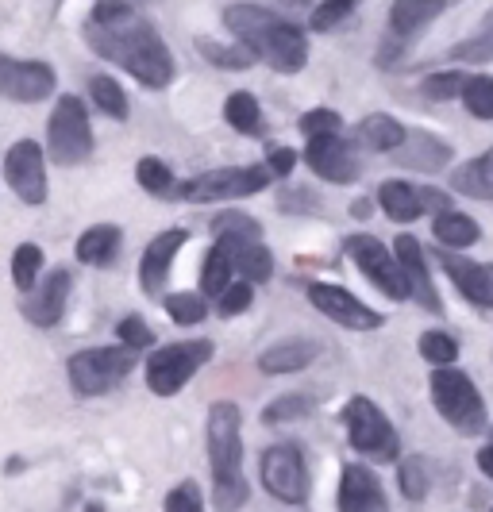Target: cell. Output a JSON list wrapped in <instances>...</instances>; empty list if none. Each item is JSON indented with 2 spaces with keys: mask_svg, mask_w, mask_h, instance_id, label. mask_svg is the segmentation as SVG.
I'll return each instance as SVG.
<instances>
[{
  "mask_svg": "<svg viewBox=\"0 0 493 512\" xmlns=\"http://www.w3.org/2000/svg\"><path fill=\"white\" fill-rule=\"evenodd\" d=\"M451 62H463V66H482V62H493V12L482 16V24L478 31L463 39V43H455L451 51H447Z\"/></svg>",
  "mask_w": 493,
  "mask_h": 512,
  "instance_id": "obj_30",
  "label": "cell"
},
{
  "mask_svg": "<svg viewBox=\"0 0 493 512\" xmlns=\"http://www.w3.org/2000/svg\"><path fill=\"white\" fill-rule=\"evenodd\" d=\"M47 143H51V158L58 166H78L93 154V124L78 97H62L54 104Z\"/></svg>",
  "mask_w": 493,
  "mask_h": 512,
  "instance_id": "obj_9",
  "label": "cell"
},
{
  "mask_svg": "<svg viewBox=\"0 0 493 512\" xmlns=\"http://www.w3.org/2000/svg\"><path fill=\"white\" fill-rule=\"evenodd\" d=\"M420 355L432 366H451V362L459 359V343L447 332H424L420 335Z\"/></svg>",
  "mask_w": 493,
  "mask_h": 512,
  "instance_id": "obj_41",
  "label": "cell"
},
{
  "mask_svg": "<svg viewBox=\"0 0 493 512\" xmlns=\"http://www.w3.org/2000/svg\"><path fill=\"white\" fill-rule=\"evenodd\" d=\"M401 162L416 166V170H440L451 162V147L436 135H428V131H409V139L401 147Z\"/></svg>",
  "mask_w": 493,
  "mask_h": 512,
  "instance_id": "obj_26",
  "label": "cell"
},
{
  "mask_svg": "<svg viewBox=\"0 0 493 512\" xmlns=\"http://www.w3.org/2000/svg\"><path fill=\"white\" fill-rule=\"evenodd\" d=\"M470 77H463L459 70H443V74H432L424 81V97L428 101H451V97H463Z\"/></svg>",
  "mask_w": 493,
  "mask_h": 512,
  "instance_id": "obj_43",
  "label": "cell"
},
{
  "mask_svg": "<svg viewBox=\"0 0 493 512\" xmlns=\"http://www.w3.org/2000/svg\"><path fill=\"white\" fill-rule=\"evenodd\" d=\"M270 166H224V170H208L178 185V201L193 205H216V201H239V197H255L270 185Z\"/></svg>",
  "mask_w": 493,
  "mask_h": 512,
  "instance_id": "obj_5",
  "label": "cell"
},
{
  "mask_svg": "<svg viewBox=\"0 0 493 512\" xmlns=\"http://www.w3.org/2000/svg\"><path fill=\"white\" fill-rule=\"evenodd\" d=\"M197 51L205 54L212 66H220V70H247L255 62V51H247L243 43L239 47H224V43H212V39H197Z\"/></svg>",
  "mask_w": 493,
  "mask_h": 512,
  "instance_id": "obj_36",
  "label": "cell"
},
{
  "mask_svg": "<svg viewBox=\"0 0 493 512\" xmlns=\"http://www.w3.org/2000/svg\"><path fill=\"white\" fill-rule=\"evenodd\" d=\"M432 401L440 416L459 432V436H478L486 432V401L478 393V385L470 382L463 370L455 366H436L432 370Z\"/></svg>",
  "mask_w": 493,
  "mask_h": 512,
  "instance_id": "obj_4",
  "label": "cell"
},
{
  "mask_svg": "<svg viewBox=\"0 0 493 512\" xmlns=\"http://www.w3.org/2000/svg\"><path fill=\"white\" fill-rule=\"evenodd\" d=\"M185 243H189V235L182 228H170L155 235L151 239V247L143 251V262H139V282H143V293H162V285L170 278V266H174V258L182 251Z\"/></svg>",
  "mask_w": 493,
  "mask_h": 512,
  "instance_id": "obj_16",
  "label": "cell"
},
{
  "mask_svg": "<svg viewBox=\"0 0 493 512\" xmlns=\"http://www.w3.org/2000/svg\"><path fill=\"white\" fill-rule=\"evenodd\" d=\"M343 424H347L351 447H355L359 455H366V459L393 462L401 455V443H397L393 424L370 397H351L347 409H343Z\"/></svg>",
  "mask_w": 493,
  "mask_h": 512,
  "instance_id": "obj_6",
  "label": "cell"
},
{
  "mask_svg": "<svg viewBox=\"0 0 493 512\" xmlns=\"http://www.w3.org/2000/svg\"><path fill=\"white\" fill-rule=\"evenodd\" d=\"M393 255H397L401 270H405V278H409V285H413V297L420 301V308H428V312H443L440 293H436L432 274H428V266H424L420 239H413V235H397V239H393Z\"/></svg>",
  "mask_w": 493,
  "mask_h": 512,
  "instance_id": "obj_19",
  "label": "cell"
},
{
  "mask_svg": "<svg viewBox=\"0 0 493 512\" xmlns=\"http://www.w3.org/2000/svg\"><path fill=\"white\" fill-rule=\"evenodd\" d=\"M135 178H139V185H143L147 193H155V197H178V185H174L170 166L158 162V158H139Z\"/></svg>",
  "mask_w": 493,
  "mask_h": 512,
  "instance_id": "obj_34",
  "label": "cell"
},
{
  "mask_svg": "<svg viewBox=\"0 0 493 512\" xmlns=\"http://www.w3.org/2000/svg\"><path fill=\"white\" fill-rule=\"evenodd\" d=\"M166 512H205V505H201V489L193 486V482L174 486L170 493H166Z\"/></svg>",
  "mask_w": 493,
  "mask_h": 512,
  "instance_id": "obj_48",
  "label": "cell"
},
{
  "mask_svg": "<svg viewBox=\"0 0 493 512\" xmlns=\"http://www.w3.org/2000/svg\"><path fill=\"white\" fill-rule=\"evenodd\" d=\"M305 162L316 178L336 181V185H351L359 178L363 162H359V151L343 139V135H324V139H309V151H305Z\"/></svg>",
  "mask_w": 493,
  "mask_h": 512,
  "instance_id": "obj_14",
  "label": "cell"
},
{
  "mask_svg": "<svg viewBox=\"0 0 493 512\" xmlns=\"http://www.w3.org/2000/svg\"><path fill=\"white\" fill-rule=\"evenodd\" d=\"M251 297H255L251 282H232L228 285V293L216 301V308H220V316H239V312L251 308Z\"/></svg>",
  "mask_w": 493,
  "mask_h": 512,
  "instance_id": "obj_47",
  "label": "cell"
},
{
  "mask_svg": "<svg viewBox=\"0 0 493 512\" xmlns=\"http://www.w3.org/2000/svg\"><path fill=\"white\" fill-rule=\"evenodd\" d=\"M4 181L27 205H43L47 201V162H43V147L35 139H20V143L8 147V154H4Z\"/></svg>",
  "mask_w": 493,
  "mask_h": 512,
  "instance_id": "obj_12",
  "label": "cell"
},
{
  "mask_svg": "<svg viewBox=\"0 0 493 512\" xmlns=\"http://www.w3.org/2000/svg\"><path fill=\"white\" fill-rule=\"evenodd\" d=\"M224 27L232 31L235 39L255 51L270 70L278 74H297L309 62V39L297 24L282 20L278 12L259 8V4H228L224 8Z\"/></svg>",
  "mask_w": 493,
  "mask_h": 512,
  "instance_id": "obj_2",
  "label": "cell"
},
{
  "mask_svg": "<svg viewBox=\"0 0 493 512\" xmlns=\"http://www.w3.org/2000/svg\"><path fill=\"white\" fill-rule=\"evenodd\" d=\"M343 120H339L332 108H312L301 116V135L305 139H324V135H339Z\"/></svg>",
  "mask_w": 493,
  "mask_h": 512,
  "instance_id": "obj_45",
  "label": "cell"
},
{
  "mask_svg": "<svg viewBox=\"0 0 493 512\" xmlns=\"http://www.w3.org/2000/svg\"><path fill=\"white\" fill-rule=\"evenodd\" d=\"M166 312L174 324H201L208 316V305L201 293H170L166 297Z\"/></svg>",
  "mask_w": 493,
  "mask_h": 512,
  "instance_id": "obj_39",
  "label": "cell"
},
{
  "mask_svg": "<svg viewBox=\"0 0 493 512\" xmlns=\"http://www.w3.org/2000/svg\"><path fill=\"white\" fill-rule=\"evenodd\" d=\"M432 231H436V239H440L443 247H451V251H467V247H474L482 239V228L470 220L467 212H455V208L440 212Z\"/></svg>",
  "mask_w": 493,
  "mask_h": 512,
  "instance_id": "obj_28",
  "label": "cell"
},
{
  "mask_svg": "<svg viewBox=\"0 0 493 512\" xmlns=\"http://www.w3.org/2000/svg\"><path fill=\"white\" fill-rule=\"evenodd\" d=\"M262 486L270 489V497L286 501V505H305L309 501V466L301 459V451L293 443H278L262 455Z\"/></svg>",
  "mask_w": 493,
  "mask_h": 512,
  "instance_id": "obj_11",
  "label": "cell"
},
{
  "mask_svg": "<svg viewBox=\"0 0 493 512\" xmlns=\"http://www.w3.org/2000/svg\"><path fill=\"white\" fill-rule=\"evenodd\" d=\"M135 12H131L128 0H97V8H93V16H89V24H124L131 20Z\"/></svg>",
  "mask_w": 493,
  "mask_h": 512,
  "instance_id": "obj_49",
  "label": "cell"
},
{
  "mask_svg": "<svg viewBox=\"0 0 493 512\" xmlns=\"http://www.w3.org/2000/svg\"><path fill=\"white\" fill-rule=\"evenodd\" d=\"M39 270H43V247H39V243L16 247V255H12V282H16L20 293H31V289H35Z\"/></svg>",
  "mask_w": 493,
  "mask_h": 512,
  "instance_id": "obj_33",
  "label": "cell"
},
{
  "mask_svg": "<svg viewBox=\"0 0 493 512\" xmlns=\"http://www.w3.org/2000/svg\"><path fill=\"white\" fill-rule=\"evenodd\" d=\"M378 205L382 212L397 220V224H413L416 216L424 212V197H420V189L413 185H405V181H386L382 189H378Z\"/></svg>",
  "mask_w": 493,
  "mask_h": 512,
  "instance_id": "obj_27",
  "label": "cell"
},
{
  "mask_svg": "<svg viewBox=\"0 0 493 512\" xmlns=\"http://www.w3.org/2000/svg\"><path fill=\"white\" fill-rule=\"evenodd\" d=\"M293 162H297V154L289 151V147H266V166H270V174H278V178H289Z\"/></svg>",
  "mask_w": 493,
  "mask_h": 512,
  "instance_id": "obj_50",
  "label": "cell"
},
{
  "mask_svg": "<svg viewBox=\"0 0 493 512\" xmlns=\"http://www.w3.org/2000/svg\"><path fill=\"white\" fill-rule=\"evenodd\" d=\"M212 359V343L208 339H189V343H170L158 347L147 359V385L155 397H174L205 362Z\"/></svg>",
  "mask_w": 493,
  "mask_h": 512,
  "instance_id": "obj_8",
  "label": "cell"
},
{
  "mask_svg": "<svg viewBox=\"0 0 493 512\" xmlns=\"http://www.w3.org/2000/svg\"><path fill=\"white\" fill-rule=\"evenodd\" d=\"M0 85L4 97L20 104L47 101L54 93V70L47 62H20V58H0Z\"/></svg>",
  "mask_w": 493,
  "mask_h": 512,
  "instance_id": "obj_15",
  "label": "cell"
},
{
  "mask_svg": "<svg viewBox=\"0 0 493 512\" xmlns=\"http://www.w3.org/2000/svg\"><path fill=\"white\" fill-rule=\"evenodd\" d=\"M232 274H235L232 255H228V251L216 243V247L205 255V270H201V293L220 301V297L228 293V285H232Z\"/></svg>",
  "mask_w": 493,
  "mask_h": 512,
  "instance_id": "obj_31",
  "label": "cell"
},
{
  "mask_svg": "<svg viewBox=\"0 0 493 512\" xmlns=\"http://www.w3.org/2000/svg\"><path fill=\"white\" fill-rule=\"evenodd\" d=\"M397 486H401V493L409 501H420L428 493V462H424V455L401 459V466H397Z\"/></svg>",
  "mask_w": 493,
  "mask_h": 512,
  "instance_id": "obj_37",
  "label": "cell"
},
{
  "mask_svg": "<svg viewBox=\"0 0 493 512\" xmlns=\"http://www.w3.org/2000/svg\"><path fill=\"white\" fill-rule=\"evenodd\" d=\"M343 255L351 258L359 270H363L370 282L378 285L390 301H405V297H413V285L405 278V270H401V262L393 251H386V243H378L374 235H351L347 243H343Z\"/></svg>",
  "mask_w": 493,
  "mask_h": 512,
  "instance_id": "obj_10",
  "label": "cell"
},
{
  "mask_svg": "<svg viewBox=\"0 0 493 512\" xmlns=\"http://www.w3.org/2000/svg\"><path fill=\"white\" fill-rule=\"evenodd\" d=\"M89 93H93V104L108 112L112 120H128V97H124V89H120V81H112V77H93L89 81Z\"/></svg>",
  "mask_w": 493,
  "mask_h": 512,
  "instance_id": "obj_35",
  "label": "cell"
},
{
  "mask_svg": "<svg viewBox=\"0 0 493 512\" xmlns=\"http://www.w3.org/2000/svg\"><path fill=\"white\" fill-rule=\"evenodd\" d=\"M440 262L470 305L493 308V262H470V258L455 255H440Z\"/></svg>",
  "mask_w": 493,
  "mask_h": 512,
  "instance_id": "obj_20",
  "label": "cell"
},
{
  "mask_svg": "<svg viewBox=\"0 0 493 512\" xmlns=\"http://www.w3.org/2000/svg\"><path fill=\"white\" fill-rule=\"evenodd\" d=\"M309 412H312V401L305 393H286V397H278L274 405L262 409V420H266V424H286V420H301V416H309Z\"/></svg>",
  "mask_w": 493,
  "mask_h": 512,
  "instance_id": "obj_40",
  "label": "cell"
},
{
  "mask_svg": "<svg viewBox=\"0 0 493 512\" xmlns=\"http://www.w3.org/2000/svg\"><path fill=\"white\" fill-rule=\"evenodd\" d=\"M212 235H216V239H224V235L259 239L262 228H259V220H251V216H243V212H224V216H216V220H212Z\"/></svg>",
  "mask_w": 493,
  "mask_h": 512,
  "instance_id": "obj_44",
  "label": "cell"
},
{
  "mask_svg": "<svg viewBox=\"0 0 493 512\" xmlns=\"http://www.w3.org/2000/svg\"><path fill=\"white\" fill-rule=\"evenodd\" d=\"M339 512H390V501H386V489L382 482L359 466L351 462L343 470V482H339Z\"/></svg>",
  "mask_w": 493,
  "mask_h": 512,
  "instance_id": "obj_17",
  "label": "cell"
},
{
  "mask_svg": "<svg viewBox=\"0 0 493 512\" xmlns=\"http://www.w3.org/2000/svg\"><path fill=\"white\" fill-rule=\"evenodd\" d=\"M312 359H316V343H309V339H282V343L266 347L259 355V370L262 374H297Z\"/></svg>",
  "mask_w": 493,
  "mask_h": 512,
  "instance_id": "obj_22",
  "label": "cell"
},
{
  "mask_svg": "<svg viewBox=\"0 0 493 512\" xmlns=\"http://www.w3.org/2000/svg\"><path fill=\"white\" fill-rule=\"evenodd\" d=\"M131 366V347H89V351H78L70 359V385L81 397H101L108 389H116L120 382H128Z\"/></svg>",
  "mask_w": 493,
  "mask_h": 512,
  "instance_id": "obj_7",
  "label": "cell"
},
{
  "mask_svg": "<svg viewBox=\"0 0 493 512\" xmlns=\"http://www.w3.org/2000/svg\"><path fill=\"white\" fill-rule=\"evenodd\" d=\"M451 189L463 193V197H474V201H493V147L486 154L463 162L451 174Z\"/></svg>",
  "mask_w": 493,
  "mask_h": 512,
  "instance_id": "obj_24",
  "label": "cell"
},
{
  "mask_svg": "<svg viewBox=\"0 0 493 512\" xmlns=\"http://www.w3.org/2000/svg\"><path fill=\"white\" fill-rule=\"evenodd\" d=\"M85 39H89V47L101 54V58L124 66L147 89H166L174 81V54H170V47L162 43V35L143 16H131L124 24H108V27L89 24Z\"/></svg>",
  "mask_w": 493,
  "mask_h": 512,
  "instance_id": "obj_1",
  "label": "cell"
},
{
  "mask_svg": "<svg viewBox=\"0 0 493 512\" xmlns=\"http://www.w3.org/2000/svg\"><path fill=\"white\" fill-rule=\"evenodd\" d=\"M116 335H120V343L131 347V351H143V347H151V343H155V335H151V328H147V320H143V316H124V320H120V328H116Z\"/></svg>",
  "mask_w": 493,
  "mask_h": 512,
  "instance_id": "obj_46",
  "label": "cell"
},
{
  "mask_svg": "<svg viewBox=\"0 0 493 512\" xmlns=\"http://www.w3.org/2000/svg\"><path fill=\"white\" fill-rule=\"evenodd\" d=\"M359 139H363L370 151H397V147H405V139H409V131L401 128L393 116L386 112H374V116H366L363 124H359Z\"/></svg>",
  "mask_w": 493,
  "mask_h": 512,
  "instance_id": "obj_29",
  "label": "cell"
},
{
  "mask_svg": "<svg viewBox=\"0 0 493 512\" xmlns=\"http://www.w3.org/2000/svg\"><path fill=\"white\" fill-rule=\"evenodd\" d=\"M355 4H359V0H324V4L312 8L309 27L312 31H332V27H339L355 12Z\"/></svg>",
  "mask_w": 493,
  "mask_h": 512,
  "instance_id": "obj_42",
  "label": "cell"
},
{
  "mask_svg": "<svg viewBox=\"0 0 493 512\" xmlns=\"http://www.w3.org/2000/svg\"><path fill=\"white\" fill-rule=\"evenodd\" d=\"M228 255H232V266L235 274H243V282L259 285V282H270V274H274V255L262 247L259 239H239V235H224V239H216Z\"/></svg>",
  "mask_w": 493,
  "mask_h": 512,
  "instance_id": "obj_21",
  "label": "cell"
},
{
  "mask_svg": "<svg viewBox=\"0 0 493 512\" xmlns=\"http://www.w3.org/2000/svg\"><path fill=\"white\" fill-rule=\"evenodd\" d=\"M208 459H212V497L216 509L235 512L247 505V474H243V439H239V409L232 401H216L208 409Z\"/></svg>",
  "mask_w": 493,
  "mask_h": 512,
  "instance_id": "obj_3",
  "label": "cell"
},
{
  "mask_svg": "<svg viewBox=\"0 0 493 512\" xmlns=\"http://www.w3.org/2000/svg\"><path fill=\"white\" fill-rule=\"evenodd\" d=\"M463 104H467L470 116L478 120H493V77L486 74H474L463 89Z\"/></svg>",
  "mask_w": 493,
  "mask_h": 512,
  "instance_id": "obj_38",
  "label": "cell"
},
{
  "mask_svg": "<svg viewBox=\"0 0 493 512\" xmlns=\"http://www.w3.org/2000/svg\"><path fill=\"white\" fill-rule=\"evenodd\" d=\"M224 120L239 135H262V108L251 93H232L228 104H224Z\"/></svg>",
  "mask_w": 493,
  "mask_h": 512,
  "instance_id": "obj_32",
  "label": "cell"
},
{
  "mask_svg": "<svg viewBox=\"0 0 493 512\" xmlns=\"http://www.w3.org/2000/svg\"><path fill=\"white\" fill-rule=\"evenodd\" d=\"M70 270H54L51 278L43 285H35L31 293H27L24 301V316L31 324H39V328H54L58 320H62V312H66V297H70Z\"/></svg>",
  "mask_w": 493,
  "mask_h": 512,
  "instance_id": "obj_18",
  "label": "cell"
},
{
  "mask_svg": "<svg viewBox=\"0 0 493 512\" xmlns=\"http://www.w3.org/2000/svg\"><path fill=\"white\" fill-rule=\"evenodd\" d=\"M447 8V0H393L390 31L397 39H413L420 27H428Z\"/></svg>",
  "mask_w": 493,
  "mask_h": 512,
  "instance_id": "obj_23",
  "label": "cell"
},
{
  "mask_svg": "<svg viewBox=\"0 0 493 512\" xmlns=\"http://www.w3.org/2000/svg\"><path fill=\"white\" fill-rule=\"evenodd\" d=\"M120 243H124V231L116 224H93L78 239V262L85 266H108L112 258L120 255Z\"/></svg>",
  "mask_w": 493,
  "mask_h": 512,
  "instance_id": "obj_25",
  "label": "cell"
},
{
  "mask_svg": "<svg viewBox=\"0 0 493 512\" xmlns=\"http://www.w3.org/2000/svg\"><path fill=\"white\" fill-rule=\"evenodd\" d=\"M478 466H482L486 478H493V443H486V447L478 451Z\"/></svg>",
  "mask_w": 493,
  "mask_h": 512,
  "instance_id": "obj_51",
  "label": "cell"
},
{
  "mask_svg": "<svg viewBox=\"0 0 493 512\" xmlns=\"http://www.w3.org/2000/svg\"><path fill=\"white\" fill-rule=\"evenodd\" d=\"M309 301L328 320H336L339 328H351V332H374V328H382V312H374L355 293H347L339 285H324V282L309 285Z\"/></svg>",
  "mask_w": 493,
  "mask_h": 512,
  "instance_id": "obj_13",
  "label": "cell"
}]
</instances>
